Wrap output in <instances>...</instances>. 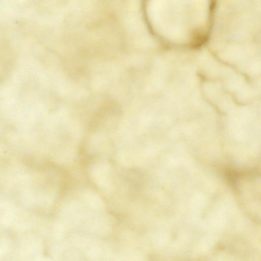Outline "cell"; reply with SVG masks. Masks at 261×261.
<instances>
[{
	"mask_svg": "<svg viewBox=\"0 0 261 261\" xmlns=\"http://www.w3.org/2000/svg\"><path fill=\"white\" fill-rule=\"evenodd\" d=\"M149 4L154 28L166 38L197 42L208 32L211 0H150Z\"/></svg>",
	"mask_w": 261,
	"mask_h": 261,
	"instance_id": "6da1fadb",
	"label": "cell"
}]
</instances>
